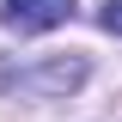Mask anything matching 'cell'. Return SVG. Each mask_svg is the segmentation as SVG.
Returning <instances> with one entry per match:
<instances>
[{
    "instance_id": "cell-1",
    "label": "cell",
    "mask_w": 122,
    "mask_h": 122,
    "mask_svg": "<svg viewBox=\"0 0 122 122\" xmlns=\"http://www.w3.org/2000/svg\"><path fill=\"white\" fill-rule=\"evenodd\" d=\"M0 86L18 92V98H67V92L86 86V61L79 55H55V61H37V67H6Z\"/></svg>"
},
{
    "instance_id": "cell-2",
    "label": "cell",
    "mask_w": 122,
    "mask_h": 122,
    "mask_svg": "<svg viewBox=\"0 0 122 122\" xmlns=\"http://www.w3.org/2000/svg\"><path fill=\"white\" fill-rule=\"evenodd\" d=\"M79 0H0V25L18 30V37H37V30H55L73 18Z\"/></svg>"
},
{
    "instance_id": "cell-3",
    "label": "cell",
    "mask_w": 122,
    "mask_h": 122,
    "mask_svg": "<svg viewBox=\"0 0 122 122\" xmlns=\"http://www.w3.org/2000/svg\"><path fill=\"white\" fill-rule=\"evenodd\" d=\"M98 25H104L110 37H122V0H104V6H98Z\"/></svg>"
}]
</instances>
